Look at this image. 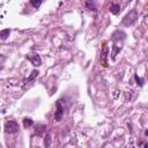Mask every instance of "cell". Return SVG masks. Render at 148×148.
Wrapping results in <instances>:
<instances>
[{
  "label": "cell",
  "mask_w": 148,
  "mask_h": 148,
  "mask_svg": "<svg viewBox=\"0 0 148 148\" xmlns=\"http://www.w3.org/2000/svg\"><path fill=\"white\" fill-rule=\"evenodd\" d=\"M137 19H138L137 11H135V9H132L130 13H127V14L124 16V19H123V21H121V25L125 26V27H130V26H132V25L135 22Z\"/></svg>",
  "instance_id": "6da1fadb"
},
{
  "label": "cell",
  "mask_w": 148,
  "mask_h": 148,
  "mask_svg": "<svg viewBox=\"0 0 148 148\" xmlns=\"http://www.w3.org/2000/svg\"><path fill=\"white\" fill-rule=\"evenodd\" d=\"M20 130L19 127V124L15 121V120H7L6 124H5V131L7 133H11V134H15L17 133Z\"/></svg>",
  "instance_id": "7a4b0ae2"
},
{
  "label": "cell",
  "mask_w": 148,
  "mask_h": 148,
  "mask_svg": "<svg viewBox=\"0 0 148 148\" xmlns=\"http://www.w3.org/2000/svg\"><path fill=\"white\" fill-rule=\"evenodd\" d=\"M108 53H109V49H108V46H107V42H103L100 61H101V65H103L104 67L108 66Z\"/></svg>",
  "instance_id": "3957f363"
},
{
  "label": "cell",
  "mask_w": 148,
  "mask_h": 148,
  "mask_svg": "<svg viewBox=\"0 0 148 148\" xmlns=\"http://www.w3.org/2000/svg\"><path fill=\"white\" fill-rule=\"evenodd\" d=\"M64 111H65V109L61 105V101L59 100L57 102V104H56V113H54V120L56 121H60L61 120L62 116H64Z\"/></svg>",
  "instance_id": "277c9868"
},
{
  "label": "cell",
  "mask_w": 148,
  "mask_h": 148,
  "mask_svg": "<svg viewBox=\"0 0 148 148\" xmlns=\"http://www.w3.org/2000/svg\"><path fill=\"white\" fill-rule=\"evenodd\" d=\"M28 59L33 62V65H34V66H36V67H38V66H40V65H42V59H40L39 54H37V53H34V54L28 56Z\"/></svg>",
  "instance_id": "5b68a950"
},
{
  "label": "cell",
  "mask_w": 148,
  "mask_h": 148,
  "mask_svg": "<svg viewBox=\"0 0 148 148\" xmlns=\"http://www.w3.org/2000/svg\"><path fill=\"white\" fill-rule=\"evenodd\" d=\"M126 37V34L124 31H120V30H117L112 34V40L113 42H118V40H124Z\"/></svg>",
  "instance_id": "8992f818"
},
{
  "label": "cell",
  "mask_w": 148,
  "mask_h": 148,
  "mask_svg": "<svg viewBox=\"0 0 148 148\" xmlns=\"http://www.w3.org/2000/svg\"><path fill=\"white\" fill-rule=\"evenodd\" d=\"M84 6H86V8L88 11H90V12H94V13L97 12V7H96V5H95V3L93 1V0H87V1L84 3Z\"/></svg>",
  "instance_id": "52a82bcc"
},
{
  "label": "cell",
  "mask_w": 148,
  "mask_h": 148,
  "mask_svg": "<svg viewBox=\"0 0 148 148\" xmlns=\"http://www.w3.org/2000/svg\"><path fill=\"white\" fill-rule=\"evenodd\" d=\"M38 74H39V72H38V71H36V70H35V71H33V72H31V74L29 75V78H27V79L25 80V84H27V83L31 82L33 80H35V79L38 76Z\"/></svg>",
  "instance_id": "ba28073f"
},
{
  "label": "cell",
  "mask_w": 148,
  "mask_h": 148,
  "mask_svg": "<svg viewBox=\"0 0 148 148\" xmlns=\"http://www.w3.org/2000/svg\"><path fill=\"white\" fill-rule=\"evenodd\" d=\"M110 12H111V14H113V15H118L119 12H120V6H119L118 4H112V5L110 6Z\"/></svg>",
  "instance_id": "9c48e42d"
},
{
  "label": "cell",
  "mask_w": 148,
  "mask_h": 148,
  "mask_svg": "<svg viewBox=\"0 0 148 148\" xmlns=\"http://www.w3.org/2000/svg\"><path fill=\"white\" fill-rule=\"evenodd\" d=\"M9 34H11V29H4L0 31V37H1L3 40L7 39V37H9Z\"/></svg>",
  "instance_id": "30bf717a"
},
{
  "label": "cell",
  "mask_w": 148,
  "mask_h": 148,
  "mask_svg": "<svg viewBox=\"0 0 148 148\" xmlns=\"http://www.w3.org/2000/svg\"><path fill=\"white\" fill-rule=\"evenodd\" d=\"M42 3H43V0H30L31 6H33L34 8H36V9H38V8L40 7Z\"/></svg>",
  "instance_id": "8fae6325"
},
{
  "label": "cell",
  "mask_w": 148,
  "mask_h": 148,
  "mask_svg": "<svg viewBox=\"0 0 148 148\" xmlns=\"http://www.w3.org/2000/svg\"><path fill=\"white\" fill-rule=\"evenodd\" d=\"M112 49H113V52L111 53V59L112 60H115V58H116V56H117V53L118 52H120V46H117L116 44H113V46H112Z\"/></svg>",
  "instance_id": "7c38bea8"
},
{
  "label": "cell",
  "mask_w": 148,
  "mask_h": 148,
  "mask_svg": "<svg viewBox=\"0 0 148 148\" xmlns=\"http://www.w3.org/2000/svg\"><path fill=\"white\" fill-rule=\"evenodd\" d=\"M23 124H25V127H30V126L34 125V121L30 118H25L23 119Z\"/></svg>",
  "instance_id": "4fadbf2b"
},
{
  "label": "cell",
  "mask_w": 148,
  "mask_h": 148,
  "mask_svg": "<svg viewBox=\"0 0 148 148\" xmlns=\"http://www.w3.org/2000/svg\"><path fill=\"white\" fill-rule=\"evenodd\" d=\"M44 146L45 147H50L51 146V138H50V134H46L45 139H44Z\"/></svg>",
  "instance_id": "5bb4252c"
},
{
  "label": "cell",
  "mask_w": 148,
  "mask_h": 148,
  "mask_svg": "<svg viewBox=\"0 0 148 148\" xmlns=\"http://www.w3.org/2000/svg\"><path fill=\"white\" fill-rule=\"evenodd\" d=\"M134 79H135V81H137V83H138V86H140V87H142V86H143V83H145L143 79L139 78L138 75H134Z\"/></svg>",
  "instance_id": "9a60e30c"
},
{
  "label": "cell",
  "mask_w": 148,
  "mask_h": 148,
  "mask_svg": "<svg viewBox=\"0 0 148 148\" xmlns=\"http://www.w3.org/2000/svg\"><path fill=\"white\" fill-rule=\"evenodd\" d=\"M145 135H148V130H147V131L145 132Z\"/></svg>",
  "instance_id": "2e32d148"
},
{
  "label": "cell",
  "mask_w": 148,
  "mask_h": 148,
  "mask_svg": "<svg viewBox=\"0 0 148 148\" xmlns=\"http://www.w3.org/2000/svg\"><path fill=\"white\" fill-rule=\"evenodd\" d=\"M143 146H145V147H148V143H143Z\"/></svg>",
  "instance_id": "e0dca14e"
}]
</instances>
